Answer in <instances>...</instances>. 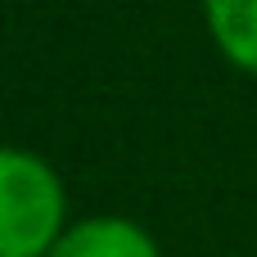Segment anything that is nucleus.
Segmentation results:
<instances>
[{"label": "nucleus", "instance_id": "obj_1", "mask_svg": "<svg viewBox=\"0 0 257 257\" xmlns=\"http://www.w3.org/2000/svg\"><path fill=\"white\" fill-rule=\"evenodd\" d=\"M68 221L63 176L41 154L0 145V257H45Z\"/></svg>", "mask_w": 257, "mask_h": 257}, {"label": "nucleus", "instance_id": "obj_2", "mask_svg": "<svg viewBox=\"0 0 257 257\" xmlns=\"http://www.w3.org/2000/svg\"><path fill=\"white\" fill-rule=\"evenodd\" d=\"M45 257H163V253H158V239L140 221L117 217V212H95V217L68 221Z\"/></svg>", "mask_w": 257, "mask_h": 257}, {"label": "nucleus", "instance_id": "obj_3", "mask_svg": "<svg viewBox=\"0 0 257 257\" xmlns=\"http://www.w3.org/2000/svg\"><path fill=\"white\" fill-rule=\"evenodd\" d=\"M203 23L221 59L257 77V0H203Z\"/></svg>", "mask_w": 257, "mask_h": 257}]
</instances>
